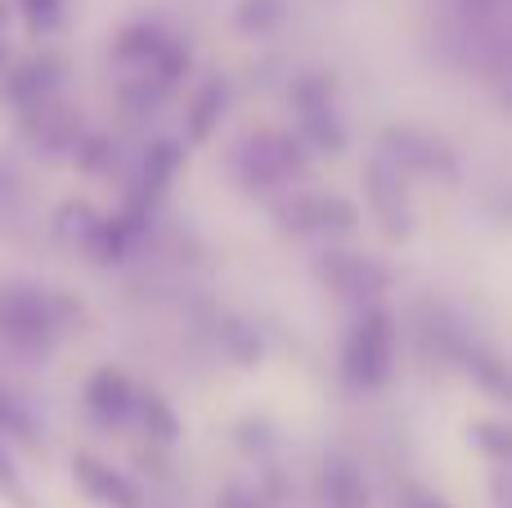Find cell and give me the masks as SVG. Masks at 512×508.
I'll list each match as a JSON object with an SVG mask.
<instances>
[{
	"instance_id": "obj_25",
	"label": "cell",
	"mask_w": 512,
	"mask_h": 508,
	"mask_svg": "<svg viewBox=\"0 0 512 508\" xmlns=\"http://www.w3.org/2000/svg\"><path fill=\"white\" fill-rule=\"evenodd\" d=\"M5 18H9V5H5V0H0V27H5Z\"/></svg>"
},
{
	"instance_id": "obj_11",
	"label": "cell",
	"mask_w": 512,
	"mask_h": 508,
	"mask_svg": "<svg viewBox=\"0 0 512 508\" xmlns=\"http://www.w3.org/2000/svg\"><path fill=\"white\" fill-rule=\"evenodd\" d=\"M324 508H369V482L346 455H328L324 464Z\"/></svg>"
},
{
	"instance_id": "obj_23",
	"label": "cell",
	"mask_w": 512,
	"mask_h": 508,
	"mask_svg": "<svg viewBox=\"0 0 512 508\" xmlns=\"http://www.w3.org/2000/svg\"><path fill=\"white\" fill-rule=\"evenodd\" d=\"M409 508H450V504H445L441 495L423 491V486H409Z\"/></svg>"
},
{
	"instance_id": "obj_15",
	"label": "cell",
	"mask_w": 512,
	"mask_h": 508,
	"mask_svg": "<svg viewBox=\"0 0 512 508\" xmlns=\"http://www.w3.org/2000/svg\"><path fill=\"white\" fill-rule=\"evenodd\" d=\"M135 419L144 423V432H149L153 441H176L180 437V419L171 414V405L162 401L158 392H140V401H135Z\"/></svg>"
},
{
	"instance_id": "obj_10",
	"label": "cell",
	"mask_w": 512,
	"mask_h": 508,
	"mask_svg": "<svg viewBox=\"0 0 512 508\" xmlns=\"http://www.w3.org/2000/svg\"><path fill=\"white\" fill-rule=\"evenodd\" d=\"M59 72H63V59H59V54H41V59L23 63V68L9 77L5 95L14 99V104H23V108H36V104H45V99H50V90H54V81H59Z\"/></svg>"
},
{
	"instance_id": "obj_24",
	"label": "cell",
	"mask_w": 512,
	"mask_h": 508,
	"mask_svg": "<svg viewBox=\"0 0 512 508\" xmlns=\"http://www.w3.org/2000/svg\"><path fill=\"white\" fill-rule=\"evenodd\" d=\"M468 5H472V0H468ZM499 5V0H477V14H486V9H495Z\"/></svg>"
},
{
	"instance_id": "obj_9",
	"label": "cell",
	"mask_w": 512,
	"mask_h": 508,
	"mask_svg": "<svg viewBox=\"0 0 512 508\" xmlns=\"http://www.w3.org/2000/svg\"><path fill=\"white\" fill-rule=\"evenodd\" d=\"M72 482L104 508H144L140 486H135L126 473L108 468L104 459H95V455H72Z\"/></svg>"
},
{
	"instance_id": "obj_5",
	"label": "cell",
	"mask_w": 512,
	"mask_h": 508,
	"mask_svg": "<svg viewBox=\"0 0 512 508\" xmlns=\"http://www.w3.org/2000/svg\"><path fill=\"white\" fill-rule=\"evenodd\" d=\"M387 144V158L396 162L400 171H418V176H436V180H459V158L445 140L427 131H414V126H391L382 135Z\"/></svg>"
},
{
	"instance_id": "obj_2",
	"label": "cell",
	"mask_w": 512,
	"mask_h": 508,
	"mask_svg": "<svg viewBox=\"0 0 512 508\" xmlns=\"http://www.w3.org/2000/svg\"><path fill=\"white\" fill-rule=\"evenodd\" d=\"M63 333L54 297L32 284H0V338L27 356H45Z\"/></svg>"
},
{
	"instance_id": "obj_21",
	"label": "cell",
	"mask_w": 512,
	"mask_h": 508,
	"mask_svg": "<svg viewBox=\"0 0 512 508\" xmlns=\"http://www.w3.org/2000/svg\"><path fill=\"white\" fill-rule=\"evenodd\" d=\"M225 342H230V351L243 360V365H252V360L261 356V338H256V329H248V324H239V320H230Z\"/></svg>"
},
{
	"instance_id": "obj_26",
	"label": "cell",
	"mask_w": 512,
	"mask_h": 508,
	"mask_svg": "<svg viewBox=\"0 0 512 508\" xmlns=\"http://www.w3.org/2000/svg\"><path fill=\"white\" fill-rule=\"evenodd\" d=\"M0 68H5V41H0Z\"/></svg>"
},
{
	"instance_id": "obj_13",
	"label": "cell",
	"mask_w": 512,
	"mask_h": 508,
	"mask_svg": "<svg viewBox=\"0 0 512 508\" xmlns=\"http://www.w3.org/2000/svg\"><path fill=\"white\" fill-rule=\"evenodd\" d=\"M167 41H171V36L162 32V27H153V23H131V27H122V32H117L113 59H117V63H135V68H149V63L158 59L162 50H167Z\"/></svg>"
},
{
	"instance_id": "obj_3",
	"label": "cell",
	"mask_w": 512,
	"mask_h": 508,
	"mask_svg": "<svg viewBox=\"0 0 512 508\" xmlns=\"http://www.w3.org/2000/svg\"><path fill=\"white\" fill-rule=\"evenodd\" d=\"M306 167V140L292 131H261L252 140H243L239 153H234V176L243 180V189H274L283 180L306 176Z\"/></svg>"
},
{
	"instance_id": "obj_8",
	"label": "cell",
	"mask_w": 512,
	"mask_h": 508,
	"mask_svg": "<svg viewBox=\"0 0 512 508\" xmlns=\"http://www.w3.org/2000/svg\"><path fill=\"white\" fill-rule=\"evenodd\" d=\"M135 401H140V392H135V383L122 374V369L104 365V369L90 374L86 410H90V419H95L99 428H122L126 419H135Z\"/></svg>"
},
{
	"instance_id": "obj_20",
	"label": "cell",
	"mask_w": 512,
	"mask_h": 508,
	"mask_svg": "<svg viewBox=\"0 0 512 508\" xmlns=\"http://www.w3.org/2000/svg\"><path fill=\"white\" fill-rule=\"evenodd\" d=\"M0 495H5V500H14L18 508H32V495H27L23 477H18L14 459L5 455V446H0Z\"/></svg>"
},
{
	"instance_id": "obj_6",
	"label": "cell",
	"mask_w": 512,
	"mask_h": 508,
	"mask_svg": "<svg viewBox=\"0 0 512 508\" xmlns=\"http://www.w3.org/2000/svg\"><path fill=\"white\" fill-rule=\"evenodd\" d=\"M319 279L333 288L337 297H351V302H369V297L387 293L391 270L378 266L373 257H360V252H328L319 261Z\"/></svg>"
},
{
	"instance_id": "obj_4",
	"label": "cell",
	"mask_w": 512,
	"mask_h": 508,
	"mask_svg": "<svg viewBox=\"0 0 512 508\" xmlns=\"http://www.w3.org/2000/svg\"><path fill=\"white\" fill-rule=\"evenodd\" d=\"M283 230L292 234H351L360 230V207L342 194H297L274 207Z\"/></svg>"
},
{
	"instance_id": "obj_7",
	"label": "cell",
	"mask_w": 512,
	"mask_h": 508,
	"mask_svg": "<svg viewBox=\"0 0 512 508\" xmlns=\"http://www.w3.org/2000/svg\"><path fill=\"white\" fill-rule=\"evenodd\" d=\"M364 189H369L373 212H378V221L387 225L391 239H405L414 212H409V198H405V185H400V167H396V162H391V158H373L369 167H364Z\"/></svg>"
},
{
	"instance_id": "obj_12",
	"label": "cell",
	"mask_w": 512,
	"mask_h": 508,
	"mask_svg": "<svg viewBox=\"0 0 512 508\" xmlns=\"http://www.w3.org/2000/svg\"><path fill=\"white\" fill-rule=\"evenodd\" d=\"M463 369L472 374V383H477L481 392L499 396V401H512V369L504 365L499 351L481 347V342H468V347H463Z\"/></svg>"
},
{
	"instance_id": "obj_1",
	"label": "cell",
	"mask_w": 512,
	"mask_h": 508,
	"mask_svg": "<svg viewBox=\"0 0 512 508\" xmlns=\"http://www.w3.org/2000/svg\"><path fill=\"white\" fill-rule=\"evenodd\" d=\"M391 369H396V320L382 306H364L355 329L346 333L342 374L360 392H378V387H387Z\"/></svg>"
},
{
	"instance_id": "obj_22",
	"label": "cell",
	"mask_w": 512,
	"mask_h": 508,
	"mask_svg": "<svg viewBox=\"0 0 512 508\" xmlns=\"http://www.w3.org/2000/svg\"><path fill=\"white\" fill-rule=\"evenodd\" d=\"M108 153H113V149H108V140H90L86 149H77V158H81V167H90V171H95L99 162L108 158Z\"/></svg>"
},
{
	"instance_id": "obj_19",
	"label": "cell",
	"mask_w": 512,
	"mask_h": 508,
	"mask_svg": "<svg viewBox=\"0 0 512 508\" xmlns=\"http://www.w3.org/2000/svg\"><path fill=\"white\" fill-rule=\"evenodd\" d=\"M23 18L32 32H54L63 18V0H23Z\"/></svg>"
},
{
	"instance_id": "obj_16",
	"label": "cell",
	"mask_w": 512,
	"mask_h": 508,
	"mask_svg": "<svg viewBox=\"0 0 512 508\" xmlns=\"http://www.w3.org/2000/svg\"><path fill=\"white\" fill-rule=\"evenodd\" d=\"M468 437H472V446H477L481 455L499 459V464H512V423L477 419V423H468Z\"/></svg>"
},
{
	"instance_id": "obj_17",
	"label": "cell",
	"mask_w": 512,
	"mask_h": 508,
	"mask_svg": "<svg viewBox=\"0 0 512 508\" xmlns=\"http://www.w3.org/2000/svg\"><path fill=\"white\" fill-rule=\"evenodd\" d=\"M0 432H5V437H14V441H23V446H36L32 414H27V405L18 401L14 392H5V387H0Z\"/></svg>"
},
{
	"instance_id": "obj_14",
	"label": "cell",
	"mask_w": 512,
	"mask_h": 508,
	"mask_svg": "<svg viewBox=\"0 0 512 508\" xmlns=\"http://www.w3.org/2000/svg\"><path fill=\"white\" fill-rule=\"evenodd\" d=\"M221 108H225V81H207L185 113V140L203 144L216 131V122H221Z\"/></svg>"
},
{
	"instance_id": "obj_18",
	"label": "cell",
	"mask_w": 512,
	"mask_h": 508,
	"mask_svg": "<svg viewBox=\"0 0 512 508\" xmlns=\"http://www.w3.org/2000/svg\"><path fill=\"white\" fill-rule=\"evenodd\" d=\"M283 18V0H243L239 5V27L243 32H265Z\"/></svg>"
}]
</instances>
